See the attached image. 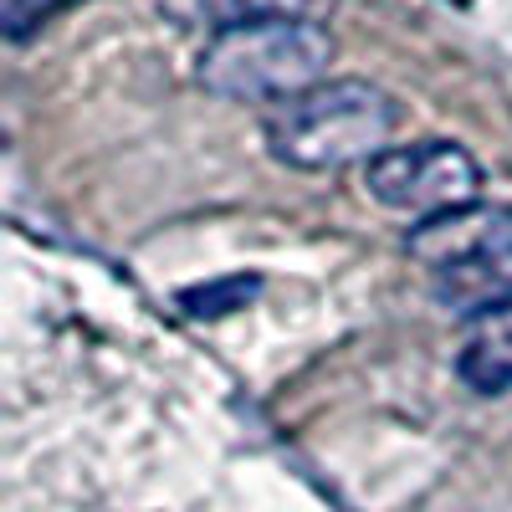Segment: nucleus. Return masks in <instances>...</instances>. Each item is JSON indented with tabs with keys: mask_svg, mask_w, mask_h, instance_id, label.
Segmentation results:
<instances>
[{
	"mask_svg": "<svg viewBox=\"0 0 512 512\" xmlns=\"http://www.w3.org/2000/svg\"><path fill=\"white\" fill-rule=\"evenodd\" d=\"M405 246L415 262L436 267V297L446 308L482 318L512 303V205L420 221Z\"/></svg>",
	"mask_w": 512,
	"mask_h": 512,
	"instance_id": "3",
	"label": "nucleus"
},
{
	"mask_svg": "<svg viewBox=\"0 0 512 512\" xmlns=\"http://www.w3.org/2000/svg\"><path fill=\"white\" fill-rule=\"evenodd\" d=\"M461 379L477 384V390H487V395H502V390H512V364H507L502 349L472 344V349L461 354Z\"/></svg>",
	"mask_w": 512,
	"mask_h": 512,
	"instance_id": "7",
	"label": "nucleus"
},
{
	"mask_svg": "<svg viewBox=\"0 0 512 512\" xmlns=\"http://www.w3.org/2000/svg\"><path fill=\"white\" fill-rule=\"evenodd\" d=\"M159 11L180 31L226 36L256 21H313L318 0H159Z\"/></svg>",
	"mask_w": 512,
	"mask_h": 512,
	"instance_id": "5",
	"label": "nucleus"
},
{
	"mask_svg": "<svg viewBox=\"0 0 512 512\" xmlns=\"http://www.w3.org/2000/svg\"><path fill=\"white\" fill-rule=\"evenodd\" d=\"M62 6H72V0H6V36H11V41L31 36L41 21L57 16Z\"/></svg>",
	"mask_w": 512,
	"mask_h": 512,
	"instance_id": "8",
	"label": "nucleus"
},
{
	"mask_svg": "<svg viewBox=\"0 0 512 512\" xmlns=\"http://www.w3.org/2000/svg\"><path fill=\"white\" fill-rule=\"evenodd\" d=\"M400 128V103L364 77H338L282 98L267 113V149L292 169H344L379 159Z\"/></svg>",
	"mask_w": 512,
	"mask_h": 512,
	"instance_id": "1",
	"label": "nucleus"
},
{
	"mask_svg": "<svg viewBox=\"0 0 512 512\" xmlns=\"http://www.w3.org/2000/svg\"><path fill=\"white\" fill-rule=\"evenodd\" d=\"M456 6H472V0H456Z\"/></svg>",
	"mask_w": 512,
	"mask_h": 512,
	"instance_id": "9",
	"label": "nucleus"
},
{
	"mask_svg": "<svg viewBox=\"0 0 512 512\" xmlns=\"http://www.w3.org/2000/svg\"><path fill=\"white\" fill-rule=\"evenodd\" d=\"M364 185L384 210H395V216L441 221V216H461V210L477 205L482 169L461 144L425 139V144L384 149L379 159H369Z\"/></svg>",
	"mask_w": 512,
	"mask_h": 512,
	"instance_id": "4",
	"label": "nucleus"
},
{
	"mask_svg": "<svg viewBox=\"0 0 512 512\" xmlns=\"http://www.w3.org/2000/svg\"><path fill=\"white\" fill-rule=\"evenodd\" d=\"M256 292H262V277H251V272L210 277V282L180 292V308H185L190 318H200V323H216V318H231V313H241L246 303H256Z\"/></svg>",
	"mask_w": 512,
	"mask_h": 512,
	"instance_id": "6",
	"label": "nucleus"
},
{
	"mask_svg": "<svg viewBox=\"0 0 512 512\" xmlns=\"http://www.w3.org/2000/svg\"><path fill=\"white\" fill-rule=\"evenodd\" d=\"M333 36L318 21H256L216 36L195 62V77L216 98H297L323 82Z\"/></svg>",
	"mask_w": 512,
	"mask_h": 512,
	"instance_id": "2",
	"label": "nucleus"
}]
</instances>
